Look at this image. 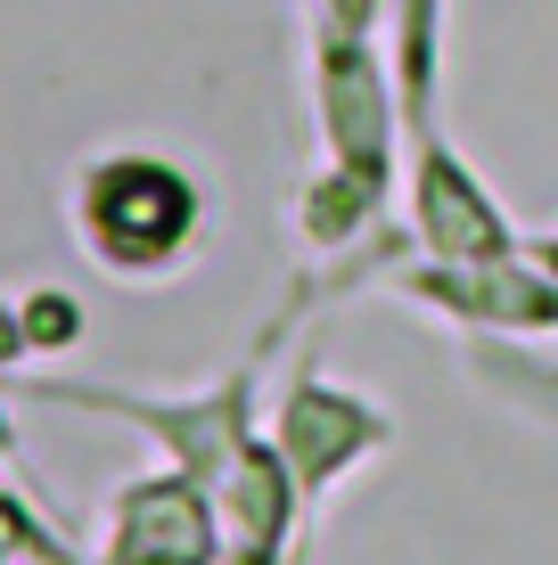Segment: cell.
<instances>
[{
    "mask_svg": "<svg viewBox=\"0 0 558 565\" xmlns=\"http://www.w3.org/2000/svg\"><path fill=\"white\" fill-rule=\"evenodd\" d=\"M91 213H99V230L124 255H148V246H172L189 222V189L172 181V172L157 164H115L99 181V198H91Z\"/></svg>",
    "mask_w": 558,
    "mask_h": 565,
    "instance_id": "obj_1",
    "label": "cell"
}]
</instances>
